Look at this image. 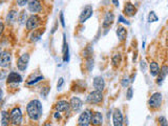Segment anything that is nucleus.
<instances>
[{"mask_svg": "<svg viewBox=\"0 0 168 126\" xmlns=\"http://www.w3.org/2000/svg\"><path fill=\"white\" fill-rule=\"evenodd\" d=\"M43 126H52V124H50V123H46V124H44Z\"/></svg>", "mask_w": 168, "mask_h": 126, "instance_id": "43", "label": "nucleus"}, {"mask_svg": "<svg viewBox=\"0 0 168 126\" xmlns=\"http://www.w3.org/2000/svg\"><path fill=\"white\" fill-rule=\"evenodd\" d=\"M3 30H4V24H3V23H2L1 21H0V36L2 35Z\"/></svg>", "mask_w": 168, "mask_h": 126, "instance_id": "37", "label": "nucleus"}, {"mask_svg": "<svg viewBox=\"0 0 168 126\" xmlns=\"http://www.w3.org/2000/svg\"><path fill=\"white\" fill-rule=\"evenodd\" d=\"M11 122L14 125H19L22 122V112L19 107H14L11 112Z\"/></svg>", "mask_w": 168, "mask_h": 126, "instance_id": "7", "label": "nucleus"}, {"mask_svg": "<svg viewBox=\"0 0 168 126\" xmlns=\"http://www.w3.org/2000/svg\"><path fill=\"white\" fill-rule=\"evenodd\" d=\"M43 32H44L43 30H35L34 32L32 33V35L30 36V41H32V42H36V41L40 40V38H41V35L43 34Z\"/></svg>", "mask_w": 168, "mask_h": 126, "instance_id": "25", "label": "nucleus"}, {"mask_svg": "<svg viewBox=\"0 0 168 126\" xmlns=\"http://www.w3.org/2000/svg\"><path fill=\"white\" fill-rule=\"evenodd\" d=\"M10 122H11V117L7 114V112L3 110V112H1V125L10 126Z\"/></svg>", "mask_w": 168, "mask_h": 126, "instance_id": "24", "label": "nucleus"}, {"mask_svg": "<svg viewBox=\"0 0 168 126\" xmlns=\"http://www.w3.org/2000/svg\"><path fill=\"white\" fill-rule=\"evenodd\" d=\"M70 108H72L73 112H78L79 110L82 108L83 102H82V100H81L80 98H78V97H73L72 99H70Z\"/></svg>", "mask_w": 168, "mask_h": 126, "instance_id": "13", "label": "nucleus"}, {"mask_svg": "<svg viewBox=\"0 0 168 126\" xmlns=\"http://www.w3.org/2000/svg\"><path fill=\"white\" fill-rule=\"evenodd\" d=\"M119 21L122 22V23H124V24H126V25H129V24H130V22H129L128 20H126L125 18L122 16V15H120V16H119Z\"/></svg>", "mask_w": 168, "mask_h": 126, "instance_id": "32", "label": "nucleus"}, {"mask_svg": "<svg viewBox=\"0 0 168 126\" xmlns=\"http://www.w3.org/2000/svg\"><path fill=\"white\" fill-rule=\"evenodd\" d=\"M63 85H64V79H63L62 77H60L59 80H58V83H57V89H58V91H61Z\"/></svg>", "mask_w": 168, "mask_h": 126, "instance_id": "30", "label": "nucleus"}, {"mask_svg": "<svg viewBox=\"0 0 168 126\" xmlns=\"http://www.w3.org/2000/svg\"><path fill=\"white\" fill-rule=\"evenodd\" d=\"M27 9L30 13H39L42 11V3L41 0H29Z\"/></svg>", "mask_w": 168, "mask_h": 126, "instance_id": "10", "label": "nucleus"}, {"mask_svg": "<svg viewBox=\"0 0 168 126\" xmlns=\"http://www.w3.org/2000/svg\"><path fill=\"white\" fill-rule=\"evenodd\" d=\"M29 62H30V55L27 53L22 54L18 58V60H17V68L20 71H24L27 68V66H29Z\"/></svg>", "mask_w": 168, "mask_h": 126, "instance_id": "8", "label": "nucleus"}, {"mask_svg": "<svg viewBox=\"0 0 168 126\" xmlns=\"http://www.w3.org/2000/svg\"><path fill=\"white\" fill-rule=\"evenodd\" d=\"M103 100V94L100 91H91L86 98V101L90 104H99Z\"/></svg>", "mask_w": 168, "mask_h": 126, "instance_id": "4", "label": "nucleus"}, {"mask_svg": "<svg viewBox=\"0 0 168 126\" xmlns=\"http://www.w3.org/2000/svg\"><path fill=\"white\" fill-rule=\"evenodd\" d=\"M129 79L128 78H126V79H123L121 82V84H122V86L123 87H126V86H128V84H129Z\"/></svg>", "mask_w": 168, "mask_h": 126, "instance_id": "36", "label": "nucleus"}, {"mask_svg": "<svg viewBox=\"0 0 168 126\" xmlns=\"http://www.w3.org/2000/svg\"><path fill=\"white\" fill-rule=\"evenodd\" d=\"M6 71H1V75H0V80H2V79H3V77L6 76Z\"/></svg>", "mask_w": 168, "mask_h": 126, "instance_id": "40", "label": "nucleus"}, {"mask_svg": "<svg viewBox=\"0 0 168 126\" xmlns=\"http://www.w3.org/2000/svg\"><path fill=\"white\" fill-rule=\"evenodd\" d=\"M22 82V77L21 75L16 73V71H12V73H10L7 75L6 77V83L7 84H18V83H21Z\"/></svg>", "mask_w": 168, "mask_h": 126, "instance_id": "11", "label": "nucleus"}, {"mask_svg": "<svg viewBox=\"0 0 168 126\" xmlns=\"http://www.w3.org/2000/svg\"><path fill=\"white\" fill-rule=\"evenodd\" d=\"M147 19H148L149 23H154V22H157L158 20H159V17L157 16V14L154 11H151L148 14V18H147Z\"/></svg>", "mask_w": 168, "mask_h": 126, "instance_id": "29", "label": "nucleus"}, {"mask_svg": "<svg viewBox=\"0 0 168 126\" xmlns=\"http://www.w3.org/2000/svg\"><path fill=\"white\" fill-rule=\"evenodd\" d=\"M2 97H3V91H2V89L0 88V101H1Z\"/></svg>", "mask_w": 168, "mask_h": 126, "instance_id": "42", "label": "nucleus"}, {"mask_svg": "<svg viewBox=\"0 0 168 126\" xmlns=\"http://www.w3.org/2000/svg\"><path fill=\"white\" fill-rule=\"evenodd\" d=\"M137 13V9L131 2H126L125 6H124V14L128 17H132L134 16Z\"/></svg>", "mask_w": 168, "mask_h": 126, "instance_id": "17", "label": "nucleus"}, {"mask_svg": "<svg viewBox=\"0 0 168 126\" xmlns=\"http://www.w3.org/2000/svg\"><path fill=\"white\" fill-rule=\"evenodd\" d=\"M70 108V105L67 101H65V100H60V101H58L57 103H56V109L59 112H68Z\"/></svg>", "mask_w": 168, "mask_h": 126, "instance_id": "16", "label": "nucleus"}, {"mask_svg": "<svg viewBox=\"0 0 168 126\" xmlns=\"http://www.w3.org/2000/svg\"><path fill=\"white\" fill-rule=\"evenodd\" d=\"M141 68H142V71H143L146 69V64H145L144 61H142V62H141Z\"/></svg>", "mask_w": 168, "mask_h": 126, "instance_id": "38", "label": "nucleus"}, {"mask_svg": "<svg viewBox=\"0 0 168 126\" xmlns=\"http://www.w3.org/2000/svg\"><path fill=\"white\" fill-rule=\"evenodd\" d=\"M162 104V95L160 92H154L150 96L148 105L151 109H158Z\"/></svg>", "mask_w": 168, "mask_h": 126, "instance_id": "3", "label": "nucleus"}, {"mask_svg": "<svg viewBox=\"0 0 168 126\" xmlns=\"http://www.w3.org/2000/svg\"><path fill=\"white\" fill-rule=\"evenodd\" d=\"M116 34L118 36L119 40L120 41H124L126 39V36H127V30L124 26H118L117 27V30H116Z\"/></svg>", "mask_w": 168, "mask_h": 126, "instance_id": "22", "label": "nucleus"}, {"mask_svg": "<svg viewBox=\"0 0 168 126\" xmlns=\"http://www.w3.org/2000/svg\"><path fill=\"white\" fill-rule=\"evenodd\" d=\"M159 123H160V126H168V122L165 117H160Z\"/></svg>", "mask_w": 168, "mask_h": 126, "instance_id": "31", "label": "nucleus"}, {"mask_svg": "<svg viewBox=\"0 0 168 126\" xmlns=\"http://www.w3.org/2000/svg\"><path fill=\"white\" fill-rule=\"evenodd\" d=\"M12 61V55L9 51H2L0 53V67L7 68L11 65Z\"/></svg>", "mask_w": 168, "mask_h": 126, "instance_id": "5", "label": "nucleus"}, {"mask_svg": "<svg viewBox=\"0 0 168 126\" xmlns=\"http://www.w3.org/2000/svg\"><path fill=\"white\" fill-rule=\"evenodd\" d=\"M167 75H168V66L163 65L159 71V77H158V80H157V83L159 84V85H161L163 83V81H164V79L166 78Z\"/></svg>", "mask_w": 168, "mask_h": 126, "instance_id": "20", "label": "nucleus"}, {"mask_svg": "<svg viewBox=\"0 0 168 126\" xmlns=\"http://www.w3.org/2000/svg\"><path fill=\"white\" fill-rule=\"evenodd\" d=\"M40 24H41V18L36 14H33L26 20V29L29 30H37L40 26Z\"/></svg>", "mask_w": 168, "mask_h": 126, "instance_id": "2", "label": "nucleus"}, {"mask_svg": "<svg viewBox=\"0 0 168 126\" xmlns=\"http://www.w3.org/2000/svg\"><path fill=\"white\" fill-rule=\"evenodd\" d=\"M149 69H150V75L152 77H157L159 75L160 71V67H159V64H158L156 61H152L149 64Z\"/></svg>", "mask_w": 168, "mask_h": 126, "instance_id": "23", "label": "nucleus"}, {"mask_svg": "<svg viewBox=\"0 0 168 126\" xmlns=\"http://www.w3.org/2000/svg\"><path fill=\"white\" fill-rule=\"evenodd\" d=\"M63 61L68 62L70 61V50H68V44L66 42V36L63 35Z\"/></svg>", "mask_w": 168, "mask_h": 126, "instance_id": "21", "label": "nucleus"}, {"mask_svg": "<svg viewBox=\"0 0 168 126\" xmlns=\"http://www.w3.org/2000/svg\"><path fill=\"white\" fill-rule=\"evenodd\" d=\"M126 97H127V99H128V100H131V98H132V88H131V87H129V88L127 89Z\"/></svg>", "mask_w": 168, "mask_h": 126, "instance_id": "35", "label": "nucleus"}, {"mask_svg": "<svg viewBox=\"0 0 168 126\" xmlns=\"http://www.w3.org/2000/svg\"><path fill=\"white\" fill-rule=\"evenodd\" d=\"M26 112L27 116L30 120L33 121H37L41 118L42 112H43V107L41 102L38 99H34L30 102H29L26 106Z\"/></svg>", "mask_w": 168, "mask_h": 126, "instance_id": "1", "label": "nucleus"}, {"mask_svg": "<svg viewBox=\"0 0 168 126\" xmlns=\"http://www.w3.org/2000/svg\"><path fill=\"white\" fill-rule=\"evenodd\" d=\"M93 14H94L93 6H91L90 4H87V6H84V9L82 10V12H81L80 16H79V21H80V23L86 22L91 16H93Z\"/></svg>", "mask_w": 168, "mask_h": 126, "instance_id": "6", "label": "nucleus"}, {"mask_svg": "<svg viewBox=\"0 0 168 126\" xmlns=\"http://www.w3.org/2000/svg\"><path fill=\"white\" fill-rule=\"evenodd\" d=\"M114 21V15L113 12H107L104 16L103 19V23H102V26L103 29H109V27L113 25V23Z\"/></svg>", "mask_w": 168, "mask_h": 126, "instance_id": "12", "label": "nucleus"}, {"mask_svg": "<svg viewBox=\"0 0 168 126\" xmlns=\"http://www.w3.org/2000/svg\"><path fill=\"white\" fill-rule=\"evenodd\" d=\"M114 126H123V115L120 109H114L113 115Z\"/></svg>", "mask_w": 168, "mask_h": 126, "instance_id": "14", "label": "nucleus"}, {"mask_svg": "<svg viewBox=\"0 0 168 126\" xmlns=\"http://www.w3.org/2000/svg\"><path fill=\"white\" fill-rule=\"evenodd\" d=\"M91 121V112L90 109H85L80 115L78 119V124L80 126H88Z\"/></svg>", "mask_w": 168, "mask_h": 126, "instance_id": "9", "label": "nucleus"}, {"mask_svg": "<svg viewBox=\"0 0 168 126\" xmlns=\"http://www.w3.org/2000/svg\"><path fill=\"white\" fill-rule=\"evenodd\" d=\"M103 122V117H102V114L99 112H96L94 114H91V121L90 123H93L94 126H98V125H101Z\"/></svg>", "mask_w": 168, "mask_h": 126, "instance_id": "19", "label": "nucleus"}, {"mask_svg": "<svg viewBox=\"0 0 168 126\" xmlns=\"http://www.w3.org/2000/svg\"><path fill=\"white\" fill-rule=\"evenodd\" d=\"M18 15L19 13L16 11V10H11L6 15V23L9 25H13L17 22L18 20Z\"/></svg>", "mask_w": 168, "mask_h": 126, "instance_id": "15", "label": "nucleus"}, {"mask_svg": "<svg viewBox=\"0 0 168 126\" xmlns=\"http://www.w3.org/2000/svg\"><path fill=\"white\" fill-rule=\"evenodd\" d=\"M54 117L56 118V119H58V118H60V114H59V112H55V115H54Z\"/></svg>", "mask_w": 168, "mask_h": 126, "instance_id": "41", "label": "nucleus"}, {"mask_svg": "<svg viewBox=\"0 0 168 126\" xmlns=\"http://www.w3.org/2000/svg\"><path fill=\"white\" fill-rule=\"evenodd\" d=\"M43 79H44V77L41 76V75H39V76L35 77V78L30 79V80L26 82V84H27V85H35V84L38 83V82H40L41 80H43Z\"/></svg>", "mask_w": 168, "mask_h": 126, "instance_id": "28", "label": "nucleus"}, {"mask_svg": "<svg viewBox=\"0 0 168 126\" xmlns=\"http://www.w3.org/2000/svg\"><path fill=\"white\" fill-rule=\"evenodd\" d=\"M121 62V55L120 54H114L113 56V58H111V63H113V65L114 67H117V66H119V64Z\"/></svg>", "mask_w": 168, "mask_h": 126, "instance_id": "27", "label": "nucleus"}, {"mask_svg": "<svg viewBox=\"0 0 168 126\" xmlns=\"http://www.w3.org/2000/svg\"><path fill=\"white\" fill-rule=\"evenodd\" d=\"M26 18H27V15H26V12L25 11H21L19 13V15H18V20H17V21H18V23L19 24H24L25 23V21H26Z\"/></svg>", "mask_w": 168, "mask_h": 126, "instance_id": "26", "label": "nucleus"}, {"mask_svg": "<svg viewBox=\"0 0 168 126\" xmlns=\"http://www.w3.org/2000/svg\"><path fill=\"white\" fill-rule=\"evenodd\" d=\"M26 3H29V0H17V4H18L20 7L24 6Z\"/></svg>", "mask_w": 168, "mask_h": 126, "instance_id": "34", "label": "nucleus"}, {"mask_svg": "<svg viewBox=\"0 0 168 126\" xmlns=\"http://www.w3.org/2000/svg\"><path fill=\"white\" fill-rule=\"evenodd\" d=\"M94 87L96 88V91H102L104 88H105V81H104V79L102 77H96L95 79H94Z\"/></svg>", "mask_w": 168, "mask_h": 126, "instance_id": "18", "label": "nucleus"}, {"mask_svg": "<svg viewBox=\"0 0 168 126\" xmlns=\"http://www.w3.org/2000/svg\"><path fill=\"white\" fill-rule=\"evenodd\" d=\"M0 53H1V48H0Z\"/></svg>", "mask_w": 168, "mask_h": 126, "instance_id": "44", "label": "nucleus"}, {"mask_svg": "<svg viewBox=\"0 0 168 126\" xmlns=\"http://www.w3.org/2000/svg\"><path fill=\"white\" fill-rule=\"evenodd\" d=\"M114 6H119V0H111Z\"/></svg>", "mask_w": 168, "mask_h": 126, "instance_id": "39", "label": "nucleus"}, {"mask_svg": "<svg viewBox=\"0 0 168 126\" xmlns=\"http://www.w3.org/2000/svg\"><path fill=\"white\" fill-rule=\"evenodd\" d=\"M60 23H61V25H62L63 27H65V21H64V13L63 12H61L60 13Z\"/></svg>", "mask_w": 168, "mask_h": 126, "instance_id": "33", "label": "nucleus"}]
</instances>
